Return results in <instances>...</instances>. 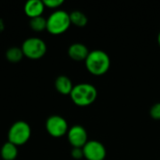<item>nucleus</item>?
I'll return each instance as SVG.
<instances>
[{"mask_svg": "<svg viewBox=\"0 0 160 160\" xmlns=\"http://www.w3.org/2000/svg\"><path fill=\"white\" fill-rule=\"evenodd\" d=\"M22 51L25 57L32 60H38L45 55L47 52V45L41 38L32 37L23 41Z\"/></svg>", "mask_w": 160, "mask_h": 160, "instance_id": "obj_5", "label": "nucleus"}, {"mask_svg": "<svg viewBox=\"0 0 160 160\" xmlns=\"http://www.w3.org/2000/svg\"><path fill=\"white\" fill-rule=\"evenodd\" d=\"M149 114L151 116V118H153L154 120L160 121V102L155 103L149 111Z\"/></svg>", "mask_w": 160, "mask_h": 160, "instance_id": "obj_16", "label": "nucleus"}, {"mask_svg": "<svg viewBox=\"0 0 160 160\" xmlns=\"http://www.w3.org/2000/svg\"><path fill=\"white\" fill-rule=\"evenodd\" d=\"M158 46L160 47V32L158 33Z\"/></svg>", "mask_w": 160, "mask_h": 160, "instance_id": "obj_19", "label": "nucleus"}, {"mask_svg": "<svg viewBox=\"0 0 160 160\" xmlns=\"http://www.w3.org/2000/svg\"><path fill=\"white\" fill-rule=\"evenodd\" d=\"M45 8H57L64 4V0H43Z\"/></svg>", "mask_w": 160, "mask_h": 160, "instance_id": "obj_17", "label": "nucleus"}, {"mask_svg": "<svg viewBox=\"0 0 160 160\" xmlns=\"http://www.w3.org/2000/svg\"><path fill=\"white\" fill-rule=\"evenodd\" d=\"M70 155L74 159L76 160H81L82 158H84L82 148H72Z\"/></svg>", "mask_w": 160, "mask_h": 160, "instance_id": "obj_18", "label": "nucleus"}, {"mask_svg": "<svg viewBox=\"0 0 160 160\" xmlns=\"http://www.w3.org/2000/svg\"><path fill=\"white\" fill-rule=\"evenodd\" d=\"M89 52L90 51L88 50V48L83 43H80V42L72 43L68 50V56L76 62L85 61Z\"/></svg>", "mask_w": 160, "mask_h": 160, "instance_id": "obj_9", "label": "nucleus"}, {"mask_svg": "<svg viewBox=\"0 0 160 160\" xmlns=\"http://www.w3.org/2000/svg\"><path fill=\"white\" fill-rule=\"evenodd\" d=\"M67 136L72 148H82L88 142L87 131L81 125H75L69 128Z\"/></svg>", "mask_w": 160, "mask_h": 160, "instance_id": "obj_8", "label": "nucleus"}, {"mask_svg": "<svg viewBox=\"0 0 160 160\" xmlns=\"http://www.w3.org/2000/svg\"><path fill=\"white\" fill-rule=\"evenodd\" d=\"M0 156L3 160H15L18 156L17 146L9 142H5L1 147Z\"/></svg>", "mask_w": 160, "mask_h": 160, "instance_id": "obj_12", "label": "nucleus"}, {"mask_svg": "<svg viewBox=\"0 0 160 160\" xmlns=\"http://www.w3.org/2000/svg\"><path fill=\"white\" fill-rule=\"evenodd\" d=\"M29 26L35 32H42L47 28V19L42 16L32 18L30 19Z\"/></svg>", "mask_w": 160, "mask_h": 160, "instance_id": "obj_15", "label": "nucleus"}, {"mask_svg": "<svg viewBox=\"0 0 160 160\" xmlns=\"http://www.w3.org/2000/svg\"><path fill=\"white\" fill-rule=\"evenodd\" d=\"M71 22L69 13L59 9L52 12L47 19L46 30L52 35H61L68 31Z\"/></svg>", "mask_w": 160, "mask_h": 160, "instance_id": "obj_3", "label": "nucleus"}, {"mask_svg": "<svg viewBox=\"0 0 160 160\" xmlns=\"http://www.w3.org/2000/svg\"><path fill=\"white\" fill-rule=\"evenodd\" d=\"M84 62L86 69L94 76H102L107 73L111 68V58L109 54L102 50L91 51Z\"/></svg>", "mask_w": 160, "mask_h": 160, "instance_id": "obj_1", "label": "nucleus"}, {"mask_svg": "<svg viewBox=\"0 0 160 160\" xmlns=\"http://www.w3.org/2000/svg\"><path fill=\"white\" fill-rule=\"evenodd\" d=\"M31 137V128L24 121H17L9 128L8 139L9 142L18 146L25 144Z\"/></svg>", "mask_w": 160, "mask_h": 160, "instance_id": "obj_4", "label": "nucleus"}, {"mask_svg": "<svg viewBox=\"0 0 160 160\" xmlns=\"http://www.w3.org/2000/svg\"><path fill=\"white\" fill-rule=\"evenodd\" d=\"M54 86L55 89L58 93H60L61 95L67 96V95H70L74 85L71 82V80L66 76V75H60L55 79L54 82Z\"/></svg>", "mask_w": 160, "mask_h": 160, "instance_id": "obj_11", "label": "nucleus"}, {"mask_svg": "<svg viewBox=\"0 0 160 160\" xmlns=\"http://www.w3.org/2000/svg\"><path fill=\"white\" fill-rule=\"evenodd\" d=\"M46 130L53 138H61L67 135L69 128L67 120L60 115L50 116L45 123Z\"/></svg>", "mask_w": 160, "mask_h": 160, "instance_id": "obj_6", "label": "nucleus"}, {"mask_svg": "<svg viewBox=\"0 0 160 160\" xmlns=\"http://www.w3.org/2000/svg\"><path fill=\"white\" fill-rule=\"evenodd\" d=\"M69 96L76 106L88 107L96 101L98 98V90L91 83L82 82L74 85Z\"/></svg>", "mask_w": 160, "mask_h": 160, "instance_id": "obj_2", "label": "nucleus"}, {"mask_svg": "<svg viewBox=\"0 0 160 160\" xmlns=\"http://www.w3.org/2000/svg\"><path fill=\"white\" fill-rule=\"evenodd\" d=\"M6 58L8 62L16 64L22 61L23 58V52L22 51V48L19 47H10L6 52Z\"/></svg>", "mask_w": 160, "mask_h": 160, "instance_id": "obj_14", "label": "nucleus"}, {"mask_svg": "<svg viewBox=\"0 0 160 160\" xmlns=\"http://www.w3.org/2000/svg\"><path fill=\"white\" fill-rule=\"evenodd\" d=\"M69 18L71 24H74L77 27H83L88 22L87 16L80 10H74L69 13Z\"/></svg>", "mask_w": 160, "mask_h": 160, "instance_id": "obj_13", "label": "nucleus"}, {"mask_svg": "<svg viewBox=\"0 0 160 160\" xmlns=\"http://www.w3.org/2000/svg\"><path fill=\"white\" fill-rule=\"evenodd\" d=\"M82 150L86 160H104L107 157L106 147L98 141H88L82 147Z\"/></svg>", "mask_w": 160, "mask_h": 160, "instance_id": "obj_7", "label": "nucleus"}, {"mask_svg": "<svg viewBox=\"0 0 160 160\" xmlns=\"http://www.w3.org/2000/svg\"><path fill=\"white\" fill-rule=\"evenodd\" d=\"M45 6L41 0H29L24 5V13L30 19L42 16Z\"/></svg>", "mask_w": 160, "mask_h": 160, "instance_id": "obj_10", "label": "nucleus"}]
</instances>
